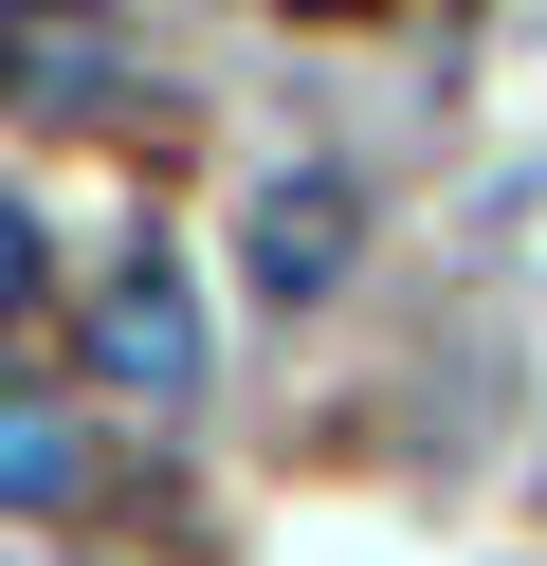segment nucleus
<instances>
[{"label": "nucleus", "mask_w": 547, "mask_h": 566, "mask_svg": "<svg viewBox=\"0 0 547 566\" xmlns=\"http://www.w3.org/2000/svg\"><path fill=\"white\" fill-rule=\"evenodd\" d=\"M255 293H274V311H311L328 293V274H347V238H365V201L347 184H328V165H274V184H255Z\"/></svg>", "instance_id": "nucleus-2"}, {"label": "nucleus", "mask_w": 547, "mask_h": 566, "mask_svg": "<svg viewBox=\"0 0 547 566\" xmlns=\"http://www.w3.org/2000/svg\"><path fill=\"white\" fill-rule=\"evenodd\" d=\"M0 512H92V439L55 402H0Z\"/></svg>", "instance_id": "nucleus-4"}, {"label": "nucleus", "mask_w": 547, "mask_h": 566, "mask_svg": "<svg viewBox=\"0 0 547 566\" xmlns=\"http://www.w3.org/2000/svg\"><path fill=\"white\" fill-rule=\"evenodd\" d=\"M92 92H109L92 0H0V111H92Z\"/></svg>", "instance_id": "nucleus-3"}, {"label": "nucleus", "mask_w": 547, "mask_h": 566, "mask_svg": "<svg viewBox=\"0 0 547 566\" xmlns=\"http://www.w3.org/2000/svg\"><path fill=\"white\" fill-rule=\"evenodd\" d=\"M92 366L146 384V402L201 384V293H182V256H109V274H92Z\"/></svg>", "instance_id": "nucleus-1"}]
</instances>
